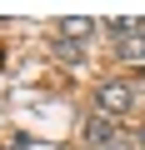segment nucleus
I'll return each mask as SVG.
<instances>
[{"label":"nucleus","mask_w":145,"mask_h":150,"mask_svg":"<svg viewBox=\"0 0 145 150\" xmlns=\"http://www.w3.org/2000/svg\"><path fill=\"white\" fill-rule=\"evenodd\" d=\"M95 105H100V115H125V110H135V90L125 85V80H105L100 90H95Z\"/></svg>","instance_id":"f257e3e1"},{"label":"nucleus","mask_w":145,"mask_h":150,"mask_svg":"<svg viewBox=\"0 0 145 150\" xmlns=\"http://www.w3.org/2000/svg\"><path fill=\"white\" fill-rule=\"evenodd\" d=\"M80 135H85V150H110V145H115V120L95 110V115L80 125Z\"/></svg>","instance_id":"f03ea898"},{"label":"nucleus","mask_w":145,"mask_h":150,"mask_svg":"<svg viewBox=\"0 0 145 150\" xmlns=\"http://www.w3.org/2000/svg\"><path fill=\"white\" fill-rule=\"evenodd\" d=\"M115 55H120V60H130V65H145V30H135V35H125Z\"/></svg>","instance_id":"7ed1b4c3"},{"label":"nucleus","mask_w":145,"mask_h":150,"mask_svg":"<svg viewBox=\"0 0 145 150\" xmlns=\"http://www.w3.org/2000/svg\"><path fill=\"white\" fill-rule=\"evenodd\" d=\"M95 25L85 20V15H70V20H60V40H70V45H75V40H85Z\"/></svg>","instance_id":"20e7f679"},{"label":"nucleus","mask_w":145,"mask_h":150,"mask_svg":"<svg viewBox=\"0 0 145 150\" xmlns=\"http://www.w3.org/2000/svg\"><path fill=\"white\" fill-rule=\"evenodd\" d=\"M140 145H145V135H140Z\"/></svg>","instance_id":"39448f33"}]
</instances>
